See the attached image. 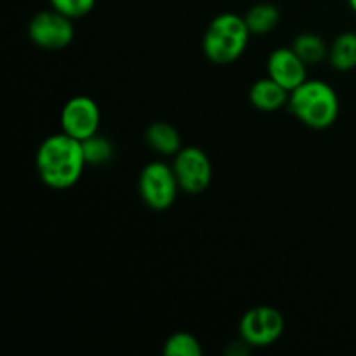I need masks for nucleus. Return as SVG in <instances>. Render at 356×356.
Masks as SVG:
<instances>
[{
	"mask_svg": "<svg viewBox=\"0 0 356 356\" xmlns=\"http://www.w3.org/2000/svg\"><path fill=\"white\" fill-rule=\"evenodd\" d=\"M145 139L153 152L160 153L163 156H174L183 148L179 131L172 124L163 120H156L149 124L145 132Z\"/></svg>",
	"mask_w": 356,
	"mask_h": 356,
	"instance_id": "11",
	"label": "nucleus"
},
{
	"mask_svg": "<svg viewBox=\"0 0 356 356\" xmlns=\"http://www.w3.org/2000/svg\"><path fill=\"white\" fill-rule=\"evenodd\" d=\"M174 174L181 191L188 195H200L212 183V162L207 153L197 146H183L174 155Z\"/></svg>",
	"mask_w": 356,
	"mask_h": 356,
	"instance_id": "7",
	"label": "nucleus"
},
{
	"mask_svg": "<svg viewBox=\"0 0 356 356\" xmlns=\"http://www.w3.org/2000/svg\"><path fill=\"white\" fill-rule=\"evenodd\" d=\"M289 111L309 129L330 127L339 117V97L323 80H306L291 92Z\"/></svg>",
	"mask_w": 356,
	"mask_h": 356,
	"instance_id": "2",
	"label": "nucleus"
},
{
	"mask_svg": "<svg viewBox=\"0 0 356 356\" xmlns=\"http://www.w3.org/2000/svg\"><path fill=\"white\" fill-rule=\"evenodd\" d=\"M329 63L339 72H350L356 68V33L344 31L337 35L329 47Z\"/></svg>",
	"mask_w": 356,
	"mask_h": 356,
	"instance_id": "12",
	"label": "nucleus"
},
{
	"mask_svg": "<svg viewBox=\"0 0 356 356\" xmlns=\"http://www.w3.org/2000/svg\"><path fill=\"white\" fill-rule=\"evenodd\" d=\"M61 131L83 141L99 132L101 110L89 96H73L61 110Z\"/></svg>",
	"mask_w": 356,
	"mask_h": 356,
	"instance_id": "8",
	"label": "nucleus"
},
{
	"mask_svg": "<svg viewBox=\"0 0 356 356\" xmlns=\"http://www.w3.org/2000/svg\"><path fill=\"white\" fill-rule=\"evenodd\" d=\"M139 195L152 211H167L176 202L181 190L172 165L165 162H149L139 174Z\"/></svg>",
	"mask_w": 356,
	"mask_h": 356,
	"instance_id": "4",
	"label": "nucleus"
},
{
	"mask_svg": "<svg viewBox=\"0 0 356 356\" xmlns=\"http://www.w3.org/2000/svg\"><path fill=\"white\" fill-rule=\"evenodd\" d=\"M289 97H291V92L278 82H275L271 76L256 80L249 90L250 104L256 110L264 111V113L278 111L284 106H287Z\"/></svg>",
	"mask_w": 356,
	"mask_h": 356,
	"instance_id": "10",
	"label": "nucleus"
},
{
	"mask_svg": "<svg viewBox=\"0 0 356 356\" xmlns=\"http://www.w3.org/2000/svg\"><path fill=\"white\" fill-rule=\"evenodd\" d=\"M296 54L306 63V65H316L329 58V47L325 40L316 33H301L294 38L291 45Z\"/></svg>",
	"mask_w": 356,
	"mask_h": 356,
	"instance_id": "14",
	"label": "nucleus"
},
{
	"mask_svg": "<svg viewBox=\"0 0 356 356\" xmlns=\"http://www.w3.org/2000/svg\"><path fill=\"white\" fill-rule=\"evenodd\" d=\"M49 3L58 13L65 14L72 19H79V17L87 16L94 9L96 0H49Z\"/></svg>",
	"mask_w": 356,
	"mask_h": 356,
	"instance_id": "17",
	"label": "nucleus"
},
{
	"mask_svg": "<svg viewBox=\"0 0 356 356\" xmlns=\"http://www.w3.org/2000/svg\"><path fill=\"white\" fill-rule=\"evenodd\" d=\"M38 177L52 190H68L75 186L87 167L82 141L59 132L42 141L35 155Z\"/></svg>",
	"mask_w": 356,
	"mask_h": 356,
	"instance_id": "1",
	"label": "nucleus"
},
{
	"mask_svg": "<svg viewBox=\"0 0 356 356\" xmlns=\"http://www.w3.org/2000/svg\"><path fill=\"white\" fill-rule=\"evenodd\" d=\"M268 76L292 92L308 80V65L292 47H278L268 58Z\"/></svg>",
	"mask_w": 356,
	"mask_h": 356,
	"instance_id": "9",
	"label": "nucleus"
},
{
	"mask_svg": "<svg viewBox=\"0 0 356 356\" xmlns=\"http://www.w3.org/2000/svg\"><path fill=\"white\" fill-rule=\"evenodd\" d=\"M285 329L284 315L271 306H256L240 318V339L249 348L271 346L282 337Z\"/></svg>",
	"mask_w": 356,
	"mask_h": 356,
	"instance_id": "5",
	"label": "nucleus"
},
{
	"mask_svg": "<svg viewBox=\"0 0 356 356\" xmlns=\"http://www.w3.org/2000/svg\"><path fill=\"white\" fill-rule=\"evenodd\" d=\"M162 351L165 356H202L204 353L200 341L190 332H176L167 337Z\"/></svg>",
	"mask_w": 356,
	"mask_h": 356,
	"instance_id": "16",
	"label": "nucleus"
},
{
	"mask_svg": "<svg viewBox=\"0 0 356 356\" xmlns=\"http://www.w3.org/2000/svg\"><path fill=\"white\" fill-rule=\"evenodd\" d=\"M348 3H350L351 10H353V13L356 14V0H348Z\"/></svg>",
	"mask_w": 356,
	"mask_h": 356,
	"instance_id": "18",
	"label": "nucleus"
},
{
	"mask_svg": "<svg viewBox=\"0 0 356 356\" xmlns=\"http://www.w3.org/2000/svg\"><path fill=\"white\" fill-rule=\"evenodd\" d=\"M250 31L243 16L222 13L209 23L202 40V49L209 61L214 65H229L245 52Z\"/></svg>",
	"mask_w": 356,
	"mask_h": 356,
	"instance_id": "3",
	"label": "nucleus"
},
{
	"mask_svg": "<svg viewBox=\"0 0 356 356\" xmlns=\"http://www.w3.org/2000/svg\"><path fill=\"white\" fill-rule=\"evenodd\" d=\"M247 28L252 35H264L273 31L280 23V9L273 3H256L243 16Z\"/></svg>",
	"mask_w": 356,
	"mask_h": 356,
	"instance_id": "13",
	"label": "nucleus"
},
{
	"mask_svg": "<svg viewBox=\"0 0 356 356\" xmlns=\"http://www.w3.org/2000/svg\"><path fill=\"white\" fill-rule=\"evenodd\" d=\"M28 37L37 47L45 51L65 49L75 37L73 19L52 7L49 10H40L28 23Z\"/></svg>",
	"mask_w": 356,
	"mask_h": 356,
	"instance_id": "6",
	"label": "nucleus"
},
{
	"mask_svg": "<svg viewBox=\"0 0 356 356\" xmlns=\"http://www.w3.org/2000/svg\"><path fill=\"white\" fill-rule=\"evenodd\" d=\"M83 156H86L87 165H104L113 159V143L110 139L99 136V132L90 138L83 139L82 141Z\"/></svg>",
	"mask_w": 356,
	"mask_h": 356,
	"instance_id": "15",
	"label": "nucleus"
}]
</instances>
